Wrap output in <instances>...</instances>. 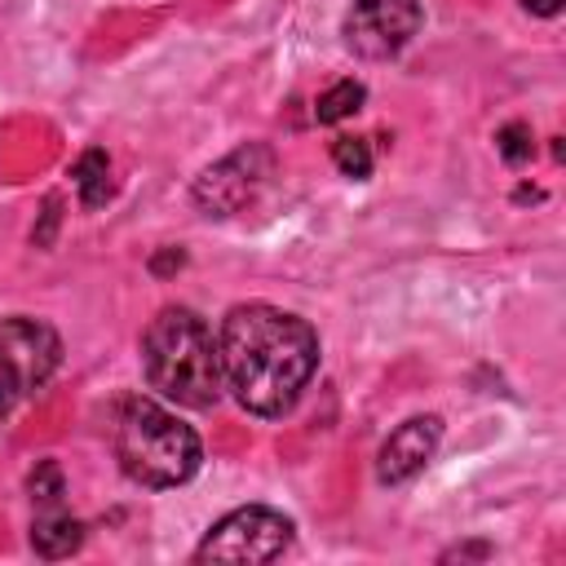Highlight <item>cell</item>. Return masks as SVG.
Instances as JSON below:
<instances>
[{
	"label": "cell",
	"instance_id": "obj_1",
	"mask_svg": "<svg viewBox=\"0 0 566 566\" xmlns=\"http://www.w3.org/2000/svg\"><path fill=\"white\" fill-rule=\"evenodd\" d=\"M226 389L252 416H287L318 371V332L270 301L230 305L217 332Z\"/></svg>",
	"mask_w": 566,
	"mask_h": 566
},
{
	"label": "cell",
	"instance_id": "obj_2",
	"mask_svg": "<svg viewBox=\"0 0 566 566\" xmlns=\"http://www.w3.org/2000/svg\"><path fill=\"white\" fill-rule=\"evenodd\" d=\"M142 371L177 407L208 411L217 407L226 376L212 327L190 305H164L142 332Z\"/></svg>",
	"mask_w": 566,
	"mask_h": 566
},
{
	"label": "cell",
	"instance_id": "obj_3",
	"mask_svg": "<svg viewBox=\"0 0 566 566\" xmlns=\"http://www.w3.org/2000/svg\"><path fill=\"white\" fill-rule=\"evenodd\" d=\"M111 447H115V460H119L124 478L137 482V486H150V491L181 486L203 464L199 433L146 394H124L119 398Z\"/></svg>",
	"mask_w": 566,
	"mask_h": 566
},
{
	"label": "cell",
	"instance_id": "obj_4",
	"mask_svg": "<svg viewBox=\"0 0 566 566\" xmlns=\"http://www.w3.org/2000/svg\"><path fill=\"white\" fill-rule=\"evenodd\" d=\"M62 363V340L49 323L13 314L0 318V402L13 411L22 398L49 385V376Z\"/></svg>",
	"mask_w": 566,
	"mask_h": 566
},
{
	"label": "cell",
	"instance_id": "obj_5",
	"mask_svg": "<svg viewBox=\"0 0 566 566\" xmlns=\"http://www.w3.org/2000/svg\"><path fill=\"white\" fill-rule=\"evenodd\" d=\"M292 517L265 504H243L226 513L195 548V562H274L292 544Z\"/></svg>",
	"mask_w": 566,
	"mask_h": 566
},
{
	"label": "cell",
	"instance_id": "obj_6",
	"mask_svg": "<svg viewBox=\"0 0 566 566\" xmlns=\"http://www.w3.org/2000/svg\"><path fill=\"white\" fill-rule=\"evenodd\" d=\"M420 22H424L420 0H349L340 31H345L349 53L367 62H385V57H398L416 40Z\"/></svg>",
	"mask_w": 566,
	"mask_h": 566
},
{
	"label": "cell",
	"instance_id": "obj_7",
	"mask_svg": "<svg viewBox=\"0 0 566 566\" xmlns=\"http://www.w3.org/2000/svg\"><path fill=\"white\" fill-rule=\"evenodd\" d=\"M274 172V155H270V146H261V142H248V146H239V150H230L226 159H217L212 168H203L199 177H195V203L208 212V217H234V212H243L256 195H261V186H265V177Z\"/></svg>",
	"mask_w": 566,
	"mask_h": 566
},
{
	"label": "cell",
	"instance_id": "obj_8",
	"mask_svg": "<svg viewBox=\"0 0 566 566\" xmlns=\"http://www.w3.org/2000/svg\"><path fill=\"white\" fill-rule=\"evenodd\" d=\"M66 486H62V473L57 464H40L31 473V504H35V517H31V548L49 562L57 557H71L80 544H84V526L71 517L66 509Z\"/></svg>",
	"mask_w": 566,
	"mask_h": 566
},
{
	"label": "cell",
	"instance_id": "obj_9",
	"mask_svg": "<svg viewBox=\"0 0 566 566\" xmlns=\"http://www.w3.org/2000/svg\"><path fill=\"white\" fill-rule=\"evenodd\" d=\"M442 442V420L438 416H411L402 420L385 442H380V455H376V478L385 486H402L411 482L438 451Z\"/></svg>",
	"mask_w": 566,
	"mask_h": 566
},
{
	"label": "cell",
	"instance_id": "obj_10",
	"mask_svg": "<svg viewBox=\"0 0 566 566\" xmlns=\"http://www.w3.org/2000/svg\"><path fill=\"white\" fill-rule=\"evenodd\" d=\"M71 177H75V190H80V199L88 208L111 199V159H106V150H84L71 164Z\"/></svg>",
	"mask_w": 566,
	"mask_h": 566
},
{
	"label": "cell",
	"instance_id": "obj_11",
	"mask_svg": "<svg viewBox=\"0 0 566 566\" xmlns=\"http://www.w3.org/2000/svg\"><path fill=\"white\" fill-rule=\"evenodd\" d=\"M363 102H367V88H363L358 80H340V84H332V88L318 97L314 119H318V124H340V119H349Z\"/></svg>",
	"mask_w": 566,
	"mask_h": 566
},
{
	"label": "cell",
	"instance_id": "obj_12",
	"mask_svg": "<svg viewBox=\"0 0 566 566\" xmlns=\"http://www.w3.org/2000/svg\"><path fill=\"white\" fill-rule=\"evenodd\" d=\"M332 159H336V168H340L345 177H354V181H363V177L371 172V146H367L363 137H336V142H332Z\"/></svg>",
	"mask_w": 566,
	"mask_h": 566
},
{
	"label": "cell",
	"instance_id": "obj_13",
	"mask_svg": "<svg viewBox=\"0 0 566 566\" xmlns=\"http://www.w3.org/2000/svg\"><path fill=\"white\" fill-rule=\"evenodd\" d=\"M495 146L504 155V164H526L535 155V142H531V128L526 124H509L495 133Z\"/></svg>",
	"mask_w": 566,
	"mask_h": 566
},
{
	"label": "cell",
	"instance_id": "obj_14",
	"mask_svg": "<svg viewBox=\"0 0 566 566\" xmlns=\"http://www.w3.org/2000/svg\"><path fill=\"white\" fill-rule=\"evenodd\" d=\"M526 13H539V18H557L562 13V0H522Z\"/></svg>",
	"mask_w": 566,
	"mask_h": 566
},
{
	"label": "cell",
	"instance_id": "obj_15",
	"mask_svg": "<svg viewBox=\"0 0 566 566\" xmlns=\"http://www.w3.org/2000/svg\"><path fill=\"white\" fill-rule=\"evenodd\" d=\"M0 416H9V411H4V402H0Z\"/></svg>",
	"mask_w": 566,
	"mask_h": 566
}]
</instances>
